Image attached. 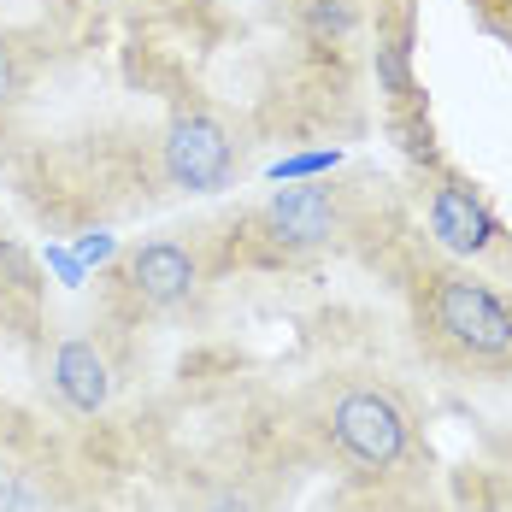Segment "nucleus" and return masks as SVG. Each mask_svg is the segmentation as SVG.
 Masks as SVG:
<instances>
[{"instance_id":"9","label":"nucleus","mask_w":512,"mask_h":512,"mask_svg":"<svg viewBox=\"0 0 512 512\" xmlns=\"http://www.w3.org/2000/svg\"><path fill=\"white\" fill-rule=\"evenodd\" d=\"M0 512H48L30 483H0Z\"/></svg>"},{"instance_id":"4","label":"nucleus","mask_w":512,"mask_h":512,"mask_svg":"<svg viewBox=\"0 0 512 512\" xmlns=\"http://www.w3.org/2000/svg\"><path fill=\"white\" fill-rule=\"evenodd\" d=\"M330 430H336L342 454H354L359 465H377V471L407 454V418L377 389H348L330 412Z\"/></svg>"},{"instance_id":"5","label":"nucleus","mask_w":512,"mask_h":512,"mask_svg":"<svg viewBox=\"0 0 512 512\" xmlns=\"http://www.w3.org/2000/svg\"><path fill=\"white\" fill-rule=\"evenodd\" d=\"M430 230H436V242L448 248V254H489L495 248V236H501V224H495V212L483 206V195L460 183V177H436V189H430Z\"/></svg>"},{"instance_id":"3","label":"nucleus","mask_w":512,"mask_h":512,"mask_svg":"<svg viewBox=\"0 0 512 512\" xmlns=\"http://www.w3.org/2000/svg\"><path fill=\"white\" fill-rule=\"evenodd\" d=\"M259 236L277 254H312L330 236H342V195L330 183H301L259 206Z\"/></svg>"},{"instance_id":"2","label":"nucleus","mask_w":512,"mask_h":512,"mask_svg":"<svg viewBox=\"0 0 512 512\" xmlns=\"http://www.w3.org/2000/svg\"><path fill=\"white\" fill-rule=\"evenodd\" d=\"M159 165L165 183L183 195H212L236 177V142L212 112H177L165 142H159Z\"/></svg>"},{"instance_id":"11","label":"nucleus","mask_w":512,"mask_h":512,"mask_svg":"<svg viewBox=\"0 0 512 512\" xmlns=\"http://www.w3.org/2000/svg\"><path fill=\"white\" fill-rule=\"evenodd\" d=\"M483 6H501V0H483Z\"/></svg>"},{"instance_id":"6","label":"nucleus","mask_w":512,"mask_h":512,"mask_svg":"<svg viewBox=\"0 0 512 512\" xmlns=\"http://www.w3.org/2000/svg\"><path fill=\"white\" fill-rule=\"evenodd\" d=\"M124 283H130V295L142 307L165 312L177 301H189V289L201 283V265H195V254L183 242H148V248H136L124 259Z\"/></svg>"},{"instance_id":"10","label":"nucleus","mask_w":512,"mask_h":512,"mask_svg":"<svg viewBox=\"0 0 512 512\" xmlns=\"http://www.w3.org/2000/svg\"><path fill=\"white\" fill-rule=\"evenodd\" d=\"M212 512H254L242 495H224V501H212Z\"/></svg>"},{"instance_id":"1","label":"nucleus","mask_w":512,"mask_h":512,"mask_svg":"<svg viewBox=\"0 0 512 512\" xmlns=\"http://www.w3.org/2000/svg\"><path fill=\"white\" fill-rule=\"evenodd\" d=\"M430 324L477 359L512 354V307L489 283H477L471 271H436L430 277Z\"/></svg>"},{"instance_id":"7","label":"nucleus","mask_w":512,"mask_h":512,"mask_svg":"<svg viewBox=\"0 0 512 512\" xmlns=\"http://www.w3.org/2000/svg\"><path fill=\"white\" fill-rule=\"evenodd\" d=\"M53 389H59V401L71 412H101L112 401V371H106L101 348L83 342V336L59 342V354H53Z\"/></svg>"},{"instance_id":"8","label":"nucleus","mask_w":512,"mask_h":512,"mask_svg":"<svg viewBox=\"0 0 512 512\" xmlns=\"http://www.w3.org/2000/svg\"><path fill=\"white\" fill-rule=\"evenodd\" d=\"M18 89H24V71H18V53H12L6 42H0V112H6V106L18 101Z\"/></svg>"}]
</instances>
